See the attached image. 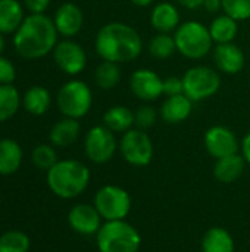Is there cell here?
Segmentation results:
<instances>
[{"instance_id":"1","label":"cell","mask_w":250,"mask_h":252,"mask_svg":"<svg viewBox=\"0 0 250 252\" xmlns=\"http://www.w3.org/2000/svg\"><path fill=\"white\" fill-rule=\"evenodd\" d=\"M96 53L102 61L127 63L136 61L143 52V40L136 28L125 22L105 24L94 38Z\"/></svg>"},{"instance_id":"2","label":"cell","mask_w":250,"mask_h":252,"mask_svg":"<svg viewBox=\"0 0 250 252\" xmlns=\"http://www.w3.org/2000/svg\"><path fill=\"white\" fill-rule=\"evenodd\" d=\"M57 30L53 19L44 13H29L13 35V46L25 59H40L57 44Z\"/></svg>"},{"instance_id":"3","label":"cell","mask_w":250,"mask_h":252,"mask_svg":"<svg viewBox=\"0 0 250 252\" xmlns=\"http://www.w3.org/2000/svg\"><path fill=\"white\" fill-rule=\"evenodd\" d=\"M90 182V171L87 165L77 159L57 161L47 171V185L50 190L62 198L72 199L81 195Z\"/></svg>"},{"instance_id":"4","label":"cell","mask_w":250,"mask_h":252,"mask_svg":"<svg viewBox=\"0 0 250 252\" xmlns=\"http://www.w3.org/2000/svg\"><path fill=\"white\" fill-rule=\"evenodd\" d=\"M177 52L187 59H202L208 56L214 49V40L209 28L199 21L190 19L181 22L174 32Z\"/></svg>"},{"instance_id":"5","label":"cell","mask_w":250,"mask_h":252,"mask_svg":"<svg viewBox=\"0 0 250 252\" xmlns=\"http://www.w3.org/2000/svg\"><path fill=\"white\" fill-rule=\"evenodd\" d=\"M96 242L100 252H137L141 245V236L125 220H113L102 224Z\"/></svg>"},{"instance_id":"6","label":"cell","mask_w":250,"mask_h":252,"mask_svg":"<svg viewBox=\"0 0 250 252\" xmlns=\"http://www.w3.org/2000/svg\"><path fill=\"white\" fill-rule=\"evenodd\" d=\"M56 105L63 117L80 120L91 109L93 92L87 83L81 80H71L59 89Z\"/></svg>"},{"instance_id":"7","label":"cell","mask_w":250,"mask_h":252,"mask_svg":"<svg viewBox=\"0 0 250 252\" xmlns=\"http://www.w3.org/2000/svg\"><path fill=\"white\" fill-rule=\"evenodd\" d=\"M183 78L184 94L192 102L206 100L221 89V77L217 69L208 65H196L189 68Z\"/></svg>"},{"instance_id":"8","label":"cell","mask_w":250,"mask_h":252,"mask_svg":"<svg viewBox=\"0 0 250 252\" xmlns=\"http://www.w3.org/2000/svg\"><path fill=\"white\" fill-rule=\"evenodd\" d=\"M94 207L106 221L124 220L131 210V196L119 186L106 185L96 193Z\"/></svg>"},{"instance_id":"9","label":"cell","mask_w":250,"mask_h":252,"mask_svg":"<svg viewBox=\"0 0 250 252\" xmlns=\"http://www.w3.org/2000/svg\"><path fill=\"white\" fill-rule=\"evenodd\" d=\"M119 151L122 158L134 167H146L152 162L155 148L150 136L140 128L125 131L119 140Z\"/></svg>"},{"instance_id":"10","label":"cell","mask_w":250,"mask_h":252,"mask_svg":"<svg viewBox=\"0 0 250 252\" xmlns=\"http://www.w3.org/2000/svg\"><path fill=\"white\" fill-rule=\"evenodd\" d=\"M118 149V142L115 133L106 126L91 127L84 139V151L87 158L94 164L109 162Z\"/></svg>"},{"instance_id":"11","label":"cell","mask_w":250,"mask_h":252,"mask_svg":"<svg viewBox=\"0 0 250 252\" xmlns=\"http://www.w3.org/2000/svg\"><path fill=\"white\" fill-rule=\"evenodd\" d=\"M55 63L68 75H78L87 66V53L83 46L74 40H63L53 49Z\"/></svg>"},{"instance_id":"12","label":"cell","mask_w":250,"mask_h":252,"mask_svg":"<svg viewBox=\"0 0 250 252\" xmlns=\"http://www.w3.org/2000/svg\"><path fill=\"white\" fill-rule=\"evenodd\" d=\"M205 148L215 159L239 154L240 142L233 130L225 126H212L205 133Z\"/></svg>"},{"instance_id":"13","label":"cell","mask_w":250,"mask_h":252,"mask_svg":"<svg viewBox=\"0 0 250 252\" xmlns=\"http://www.w3.org/2000/svg\"><path fill=\"white\" fill-rule=\"evenodd\" d=\"M130 90L137 99L153 102L164 94V80L153 69L140 68L130 77Z\"/></svg>"},{"instance_id":"14","label":"cell","mask_w":250,"mask_h":252,"mask_svg":"<svg viewBox=\"0 0 250 252\" xmlns=\"http://www.w3.org/2000/svg\"><path fill=\"white\" fill-rule=\"evenodd\" d=\"M68 223L74 232L83 236L97 235L102 227V216L94 205L77 204L68 214Z\"/></svg>"},{"instance_id":"15","label":"cell","mask_w":250,"mask_h":252,"mask_svg":"<svg viewBox=\"0 0 250 252\" xmlns=\"http://www.w3.org/2000/svg\"><path fill=\"white\" fill-rule=\"evenodd\" d=\"M212 58L217 69L225 75H236L246 65L245 52L234 41L215 44L212 49Z\"/></svg>"},{"instance_id":"16","label":"cell","mask_w":250,"mask_h":252,"mask_svg":"<svg viewBox=\"0 0 250 252\" xmlns=\"http://www.w3.org/2000/svg\"><path fill=\"white\" fill-rule=\"evenodd\" d=\"M53 22L60 35H63L65 38H71L81 31L84 25V13L78 4L66 1L57 7Z\"/></svg>"},{"instance_id":"17","label":"cell","mask_w":250,"mask_h":252,"mask_svg":"<svg viewBox=\"0 0 250 252\" xmlns=\"http://www.w3.org/2000/svg\"><path fill=\"white\" fill-rule=\"evenodd\" d=\"M181 24V16L178 7L169 1H161L155 4L150 12V25L158 32H175V30Z\"/></svg>"},{"instance_id":"18","label":"cell","mask_w":250,"mask_h":252,"mask_svg":"<svg viewBox=\"0 0 250 252\" xmlns=\"http://www.w3.org/2000/svg\"><path fill=\"white\" fill-rule=\"evenodd\" d=\"M193 111V102L183 93L175 96H168L162 105L159 115L168 124H180L186 121Z\"/></svg>"},{"instance_id":"19","label":"cell","mask_w":250,"mask_h":252,"mask_svg":"<svg viewBox=\"0 0 250 252\" xmlns=\"http://www.w3.org/2000/svg\"><path fill=\"white\" fill-rule=\"evenodd\" d=\"M246 159L240 154L228 155L224 158L217 159L214 167V176L221 183H233L242 177L246 168Z\"/></svg>"},{"instance_id":"20","label":"cell","mask_w":250,"mask_h":252,"mask_svg":"<svg viewBox=\"0 0 250 252\" xmlns=\"http://www.w3.org/2000/svg\"><path fill=\"white\" fill-rule=\"evenodd\" d=\"M80 133H81V127H80L78 120L65 117L52 127L49 139L53 146L66 148L77 142V139L80 137Z\"/></svg>"},{"instance_id":"21","label":"cell","mask_w":250,"mask_h":252,"mask_svg":"<svg viewBox=\"0 0 250 252\" xmlns=\"http://www.w3.org/2000/svg\"><path fill=\"white\" fill-rule=\"evenodd\" d=\"M208 28L215 44L233 43L239 34V21L227 13H222L215 16Z\"/></svg>"},{"instance_id":"22","label":"cell","mask_w":250,"mask_h":252,"mask_svg":"<svg viewBox=\"0 0 250 252\" xmlns=\"http://www.w3.org/2000/svg\"><path fill=\"white\" fill-rule=\"evenodd\" d=\"M22 148L13 139L0 140V176L16 173L22 164Z\"/></svg>"},{"instance_id":"23","label":"cell","mask_w":250,"mask_h":252,"mask_svg":"<svg viewBox=\"0 0 250 252\" xmlns=\"http://www.w3.org/2000/svg\"><path fill=\"white\" fill-rule=\"evenodd\" d=\"M103 126L113 133H125L134 126V112L124 105H113L103 114Z\"/></svg>"},{"instance_id":"24","label":"cell","mask_w":250,"mask_h":252,"mask_svg":"<svg viewBox=\"0 0 250 252\" xmlns=\"http://www.w3.org/2000/svg\"><path fill=\"white\" fill-rule=\"evenodd\" d=\"M24 10L18 0H0V32H16L24 21Z\"/></svg>"},{"instance_id":"25","label":"cell","mask_w":250,"mask_h":252,"mask_svg":"<svg viewBox=\"0 0 250 252\" xmlns=\"http://www.w3.org/2000/svg\"><path fill=\"white\" fill-rule=\"evenodd\" d=\"M202 251L203 252H234L236 245L233 236L228 230L222 227L209 229L202 239Z\"/></svg>"},{"instance_id":"26","label":"cell","mask_w":250,"mask_h":252,"mask_svg":"<svg viewBox=\"0 0 250 252\" xmlns=\"http://www.w3.org/2000/svg\"><path fill=\"white\" fill-rule=\"evenodd\" d=\"M22 105L27 112L31 115H43L49 111L52 105V96L50 92L46 87L34 86L28 89L22 97Z\"/></svg>"},{"instance_id":"27","label":"cell","mask_w":250,"mask_h":252,"mask_svg":"<svg viewBox=\"0 0 250 252\" xmlns=\"http://www.w3.org/2000/svg\"><path fill=\"white\" fill-rule=\"evenodd\" d=\"M149 55L155 59L165 61L169 59L175 52H177V44L174 34H167V32H158L153 35L147 44Z\"/></svg>"},{"instance_id":"28","label":"cell","mask_w":250,"mask_h":252,"mask_svg":"<svg viewBox=\"0 0 250 252\" xmlns=\"http://www.w3.org/2000/svg\"><path fill=\"white\" fill-rule=\"evenodd\" d=\"M94 80H96V84L102 90H111V89L116 87L121 80L119 63L102 61L94 71Z\"/></svg>"},{"instance_id":"29","label":"cell","mask_w":250,"mask_h":252,"mask_svg":"<svg viewBox=\"0 0 250 252\" xmlns=\"http://www.w3.org/2000/svg\"><path fill=\"white\" fill-rule=\"evenodd\" d=\"M19 92L12 84H0V123L10 120L19 109Z\"/></svg>"},{"instance_id":"30","label":"cell","mask_w":250,"mask_h":252,"mask_svg":"<svg viewBox=\"0 0 250 252\" xmlns=\"http://www.w3.org/2000/svg\"><path fill=\"white\" fill-rule=\"evenodd\" d=\"M29 238L21 230H7L0 236V252H28Z\"/></svg>"},{"instance_id":"31","label":"cell","mask_w":250,"mask_h":252,"mask_svg":"<svg viewBox=\"0 0 250 252\" xmlns=\"http://www.w3.org/2000/svg\"><path fill=\"white\" fill-rule=\"evenodd\" d=\"M32 164L43 171H49L59 159H57V154L55 151L53 146L50 145H38L34 148L32 155H31Z\"/></svg>"},{"instance_id":"32","label":"cell","mask_w":250,"mask_h":252,"mask_svg":"<svg viewBox=\"0 0 250 252\" xmlns=\"http://www.w3.org/2000/svg\"><path fill=\"white\" fill-rule=\"evenodd\" d=\"M222 12L236 21L250 19V0H222Z\"/></svg>"},{"instance_id":"33","label":"cell","mask_w":250,"mask_h":252,"mask_svg":"<svg viewBox=\"0 0 250 252\" xmlns=\"http://www.w3.org/2000/svg\"><path fill=\"white\" fill-rule=\"evenodd\" d=\"M158 112L152 105H143L134 112V126L140 130H149L155 126Z\"/></svg>"},{"instance_id":"34","label":"cell","mask_w":250,"mask_h":252,"mask_svg":"<svg viewBox=\"0 0 250 252\" xmlns=\"http://www.w3.org/2000/svg\"><path fill=\"white\" fill-rule=\"evenodd\" d=\"M16 78V69L13 63L0 56V84H12Z\"/></svg>"},{"instance_id":"35","label":"cell","mask_w":250,"mask_h":252,"mask_svg":"<svg viewBox=\"0 0 250 252\" xmlns=\"http://www.w3.org/2000/svg\"><path fill=\"white\" fill-rule=\"evenodd\" d=\"M184 93V86H183V78L180 77H168L164 80V94L168 96H175V94H183Z\"/></svg>"},{"instance_id":"36","label":"cell","mask_w":250,"mask_h":252,"mask_svg":"<svg viewBox=\"0 0 250 252\" xmlns=\"http://www.w3.org/2000/svg\"><path fill=\"white\" fill-rule=\"evenodd\" d=\"M24 3L31 13H44L50 4V0H24Z\"/></svg>"},{"instance_id":"37","label":"cell","mask_w":250,"mask_h":252,"mask_svg":"<svg viewBox=\"0 0 250 252\" xmlns=\"http://www.w3.org/2000/svg\"><path fill=\"white\" fill-rule=\"evenodd\" d=\"M203 9L209 13H218L222 10V0H205Z\"/></svg>"},{"instance_id":"38","label":"cell","mask_w":250,"mask_h":252,"mask_svg":"<svg viewBox=\"0 0 250 252\" xmlns=\"http://www.w3.org/2000/svg\"><path fill=\"white\" fill-rule=\"evenodd\" d=\"M205 0H177V3L187 10H199L203 7Z\"/></svg>"},{"instance_id":"39","label":"cell","mask_w":250,"mask_h":252,"mask_svg":"<svg viewBox=\"0 0 250 252\" xmlns=\"http://www.w3.org/2000/svg\"><path fill=\"white\" fill-rule=\"evenodd\" d=\"M240 149H242V155L245 157L246 162L250 164V131L243 137V140L240 143Z\"/></svg>"},{"instance_id":"40","label":"cell","mask_w":250,"mask_h":252,"mask_svg":"<svg viewBox=\"0 0 250 252\" xmlns=\"http://www.w3.org/2000/svg\"><path fill=\"white\" fill-rule=\"evenodd\" d=\"M134 6H137V7H147V6H150L155 0H130Z\"/></svg>"},{"instance_id":"41","label":"cell","mask_w":250,"mask_h":252,"mask_svg":"<svg viewBox=\"0 0 250 252\" xmlns=\"http://www.w3.org/2000/svg\"><path fill=\"white\" fill-rule=\"evenodd\" d=\"M4 44H6L4 37H3V34L0 32V56H1V53H3V50H4Z\"/></svg>"}]
</instances>
